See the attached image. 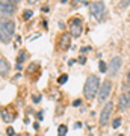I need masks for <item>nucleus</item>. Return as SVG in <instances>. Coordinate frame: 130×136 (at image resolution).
<instances>
[{
    "mask_svg": "<svg viewBox=\"0 0 130 136\" xmlns=\"http://www.w3.org/2000/svg\"><path fill=\"white\" fill-rule=\"evenodd\" d=\"M110 91H112V82L104 80L101 83V88H100V92H98V101H104L110 95Z\"/></svg>",
    "mask_w": 130,
    "mask_h": 136,
    "instance_id": "20e7f679",
    "label": "nucleus"
},
{
    "mask_svg": "<svg viewBox=\"0 0 130 136\" xmlns=\"http://www.w3.org/2000/svg\"><path fill=\"white\" fill-rule=\"evenodd\" d=\"M15 24L11 20H0V41L8 44L14 36Z\"/></svg>",
    "mask_w": 130,
    "mask_h": 136,
    "instance_id": "f257e3e1",
    "label": "nucleus"
},
{
    "mask_svg": "<svg viewBox=\"0 0 130 136\" xmlns=\"http://www.w3.org/2000/svg\"><path fill=\"white\" fill-rule=\"evenodd\" d=\"M70 30H71V35L74 38H77L82 35V30H83V26H82V20L80 18H73L71 20V24H70Z\"/></svg>",
    "mask_w": 130,
    "mask_h": 136,
    "instance_id": "423d86ee",
    "label": "nucleus"
},
{
    "mask_svg": "<svg viewBox=\"0 0 130 136\" xmlns=\"http://www.w3.org/2000/svg\"><path fill=\"white\" fill-rule=\"evenodd\" d=\"M89 50V47H82V53H85V51H88Z\"/></svg>",
    "mask_w": 130,
    "mask_h": 136,
    "instance_id": "b1692460",
    "label": "nucleus"
},
{
    "mask_svg": "<svg viewBox=\"0 0 130 136\" xmlns=\"http://www.w3.org/2000/svg\"><path fill=\"white\" fill-rule=\"evenodd\" d=\"M27 2H29V3H36L38 0H27Z\"/></svg>",
    "mask_w": 130,
    "mask_h": 136,
    "instance_id": "bb28decb",
    "label": "nucleus"
},
{
    "mask_svg": "<svg viewBox=\"0 0 130 136\" xmlns=\"http://www.w3.org/2000/svg\"><path fill=\"white\" fill-rule=\"evenodd\" d=\"M127 85L130 86V73H129V76H127Z\"/></svg>",
    "mask_w": 130,
    "mask_h": 136,
    "instance_id": "a878e982",
    "label": "nucleus"
},
{
    "mask_svg": "<svg viewBox=\"0 0 130 136\" xmlns=\"http://www.w3.org/2000/svg\"><path fill=\"white\" fill-rule=\"evenodd\" d=\"M98 77L94 76V74H91L88 76V79H86V83H85V88H83V92L86 95V98H94L97 91H98Z\"/></svg>",
    "mask_w": 130,
    "mask_h": 136,
    "instance_id": "f03ea898",
    "label": "nucleus"
},
{
    "mask_svg": "<svg viewBox=\"0 0 130 136\" xmlns=\"http://www.w3.org/2000/svg\"><path fill=\"white\" fill-rule=\"evenodd\" d=\"M74 106H80V100H76V101H74Z\"/></svg>",
    "mask_w": 130,
    "mask_h": 136,
    "instance_id": "393cba45",
    "label": "nucleus"
},
{
    "mask_svg": "<svg viewBox=\"0 0 130 136\" xmlns=\"http://www.w3.org/2000/svg\"><path fill=\"white\" fill-rule=\"evenodd\" d=\"M120 124H121V118H115V120L112 121V126H114V129H118V127H120Z\"/></svg>",
    "mask_w": 130,
    "mask_h": 136,
    "instance_id": "f3484780",
    "label": "nucleus"
},
{
    "mask_svg": "<svg viewBox=\"0 0 130 136\" xmlns=\"http://www.w3.org/2000/svg\"><path fill=\"white\" fill-rule=\"evenodd\" d=\"M20 0H9V3H12V5H15V3H18Z\"/></svg>",
    "mask_w": 130,
    "mask_h": 136,
    "instance_id": "5701e85b",
    "label": "nucleus"
},
{
    "mask_svg": "<svg viewBox=\"0 0 130 136\" xmlns=\"http://www.w3.org/2000/svg\"><path fill=\"white\" fill-rule=\"evenodd\" d=\"M14 12H15V5L0 0V14L2 15H12Z\"/></svg>",
    "mask_w": 130,
    "mask_h": 136,
    "instance_id": "0eeeda50",
    "label": "nucleus"
},
{
    "mask_svg": "<svg viewBox=\"0 0 130 136\" xmlns=\"http://www.w3.org/2000/svg\"><path fill=\"white\" fill-rule=\"evenodd\" d=\"M112 110H114V104H112V103L104 104V107H103V110H101V113H100V124H101V126H106V124L109 123Z\"/></svg>",
    "mask_w": 130,
    "mask_h": 136,
    "instance_id": "39448f33",
    "label": "nucleus"
},
{
    "mask_svg": "<svg viewBox=\"0 0 130 136\" xmlns=\"http://www.w3.org/2000/svg\"><path fill=\"white\" fill-rule=\"evenodd\" d=\"M79 2H85V0H79Z\"/></svg>",
    "mask_w": 130,
    "mask_h": 136,
    "instance_id": "cd10ccee",
    "label": "nucleus"
},
{
    "mask_svg": "<svg viewBox=\"0 0 130 136\" xmlns=\"http://www.w3.org/2000/svg\"><path fill=\"white\" fill-rule=\"evenodd\" d=\"M67 135V126H59V136H65Z\"/></svg>",
    "mask_w": 130,
    "mask_h": 136,
    "instance_id": "2eb2a0df",
    "label": "nucleus"
},
{
    "mask_svg": "<svg viewBox=\"0 0 130 136\" xmlns=\"http://www.w3.org/2000/svg\"><path fill=\"white\" fill-rule=\"evenodd\" d=\"M70 44H71V38H70V35H68V33H62L61 41H59V47H61L62 50H67V48H70Z\"/></svg>",
    "mask_w": 130,
    "mask_h": 136,
    "instance_id": "1a4fd4ad",
    "label": "nucleus"
},
{
    "mask_svg": "<svg viewBox=\"0 0 130 136\" xmlns=\"http://www.w3.org/2000/svg\"><path fill=\"white\" fill-rule=\"evenodd\" d=\"M24 57H26V51L23 50V51H20V54H18V59H17V62H18V65H20L23 61H24Z\"/></svg>",
    "mask_w": 130,
    "mask_h": 136,
    "instance_id": "ddd939ff",
    "label": "nucleus"
},
{
    "mask_svg": "<svg viewBox=\"0 0 130 136\" xmlns=\"http://www.w3.org/2000/svg\"><path fill=\"white\" fill-rule=\"evenodd\" d=\"M130 5V0H121V3H120V8H127Z\"/></svg>",
    "mask_w": 130,
    "mask_h": 136,
    "instance_id": "a211bd4d",
    "label": "nucleus"
},
{
    "mask_svg": "<svg viewBox=\"0 0 130 136\" xmlns=\"http://www.w3.org/2000/svg\"><path fill=\"white\" fill-rule=\"evenodd\" d=\"M14 118H15V113H14V112H11L8 107H3V109H2V120H3V121L11 123V121H14Z\"/></svg>",
    "mask_w": 130,
    "mask_h": 136,
    "instance_id": "9d476101",
    "label": "nucleus"
},
{
    "mask_svg": "<svg viewBox=\"0 0 130 136\" xmlns=\"http://www.w3.org/2000/svg\"><path fill=\"white\" fill-rule=\"evenodd\" d=\"M120 136H123V135H120Z\"/></svg>",
    "mask_w": 130,
    "mask_h": 136,
    "instance_id": "c85d7f7f",
    "label": "nucleus"
},
{
    "mask_svg": "<svg viewBox=\"0 0 130 136\" xmlns=\"http://www.w3.org/2000/svg\"><path fill=\"white\" fill-rule=\"evenodd\" d=\"M6 135H8V136H14V129H12V127H8Z\"/></svg>",
    "mask_w": 130,
    "mask_h": 136,
    "instance_id": "aec40b11",
    "label": "nucleus"
},
{
    "mask_svg": "<svg viewBox=\"0 0 130 136\" xmlns=\"http://www.w3.org/2000/svg\"><path fill=\"white\" fill-rule=\"evenodd\" d=\"M67 80H68V76H67V74H62L59 79H58V83H59V85H64Z\"/></svg>",
    "mask_w": 130,
    "mask_h": 136,
    "instance_id": "4468645a",
    "label": "nucleus"
},
{
    "mask_svg": "<svg viewBox=\"0 0 130 136\" xmlns=\"http://www.w3.org/2000/svg\"><path fill=\"white\" fill-rule=\"evenodd\" d=\"M32 14H33V12H32L30 9H26V11H24V14H23V17H24V20H29V18L32 17Z\"/></svg>",
    "mask_w": 130,
    "mask_h": 136,
    "instance_id": "dca6fc26",
    "label": "nucleus"
},
{
    "mask_svg": "<svg viewBox=\"0 0 130 136\" xmlns=\"http://www.w3.org/2000/svg\"><path fill=\"white\" fill-rule=\"evenodd\" d=\"M9 73V64L6 59L0 57V76H6Z\"/></svg>",
    "mask_w": 130,
    "mask_h": 136,
    "instance_id": "9b49d317",
    "label": "nucleus"
},
{
    "mask_svg": "<svg viewBox=\"0 0 130 136\" xmlns=\"http://www.w3.org/2000/svg\"><path fill=\"white\" fill-rule=\"evenodd\" d=\"M121 67V57L115 56L112 61H110V76H117Z\"/></svg>",
    "mask_w": 130,
    "mask_h": 136,
    "instance_id": "6e6552de",
    "label": "nucleus"
},
{
    "mask_svg": "<svg viewBox=\"0 0 130 136\" xmlns=\"http://www.w3.org/2000/svg\"><path fill=\"white\" fill-rule=\"evenodd\" d=\"M89 11H91V15L95 18V20H103L104 18V14H106V8H104V3L101 2H92L89 3Z\"/></svg>",
    "mask_w": 130,
    "mask_h": 136,
    "instance_id": "7ed1b4c3",
    "label": "nucleus"
},
{
    "mask_svg": "<svg viewBox=\"0 0 130 136\" xmlns=\"http://www.w3.org/2000/svg\"><path fill=\"white\" fill-rule=\"evenodd\" d=\"M124 97H126V101H127V106H130V92L124 94Z\"/></svg>",
    "mask_w": 130,
    "mask_h": 136,
    "instance_id": "412c9836",
    "label": "nucleus"
},
{
    "mask_svg": "<svg viewBox=\"0 0 130 136\" xmlns=\"http://www.w3.org/2000/svg\"><path fill=\"white\" fill-rule=\"evenodd\" d=\"M127 107H129V106H127V101H126V97L123 95L121 98H120V109L123 110V109H127Z\"/></svg>",
    "mask_w": 130,
    "mask_h": 136,
    "instance_id": "f8f14e48",
    "label": "nucleus"
},
{
    "mask_svg": "<svg viewBox=\"0 0 130 136\" xmlns=\"http://www.w3.org/2000/svg\"><path fill=\"white\" fill-rule=\"evenodd\" d=\"M100 71L101 73H106V64L103 61H100Z\"/></svg>",
    "mask_w": 130,
    "mask_h": 136,
    "instance_id": "6ab92c4d",
    "label": "nucleus"
},
{
    "mask_svg": "<svg viewBox=\"0 0 130 136\" xmlns=\"http://www.w3.org/2000/svg\"><path fill=\"white\" fill-rule=\"evenodd\" d=\"M40 100H41V97H40V95H38V97H36V95L33 97V101H40Z\"/></svg>",
    "mask_w": 130,
    "mask_h": 136,
    "instance_id": "4be33fe9",
    "label": "nucleus"
}]
</instances>
